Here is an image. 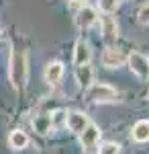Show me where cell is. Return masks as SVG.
I'll return each mask as SVG.
<instances>
[{
  "label": "cell",
  "instance_id": "6da1fadb",
  "mask_svg": "<svg viewBox=\"0 0 149 154\" xmlns=\"http://www.w3.org/2000/svg\"><path fill=\"white\" fill-rule=\"evenodd\" d=\"M27 80V58L25 51L12 49L10 54V82L14 88H21Z\"/></svg>",
  "mask_w": 149,
  "mask_h": 154
},
{
  "label": "cell",
  "instance_id": "7a4b0ae2",
  "mask_svg": "<svg viewBox=\"0 0 149 154\" xmlns=\"http://www.w3.org/2000/svg\"><path fill=\"white\" fill-rule=\"evenodd\" d=\"M86 97H88V101L92 103H112L116 101V88H112L110 84H104V82H94L88 86V91H86Z\"/></svg>",
  "mask_w": 149,
  "mask_h": 154
},
{
  "label": "cell",
  "instance_id": "3957f363",
  "mask_svg": "<svg viewBox=\"0 0 149 154\" xmlns=\"http://www.w3.org/2000/svg\"><path fill=\"white\" fill-rule=\"evenodd\" d=\"M127 62H129V68H131V72L135 76H139L141 80H147L149 78V60L145 56L133 51L131 56H127Z\"/></svg>",
  "mask_w": 149,
  "mask_h": 154
},
{
  "label": "cell",
  "instance_id": "277c9868",
  "mask_svg": "<svg viewBox=\"0 0 149 154\" xmlns=\"http://www.w3.org/2000/svg\"><path fill=\"white\" fill-rule=\"evenodd\" d=\"M88 123H90L88 115H84L80 111H69V113H66V125L69 128V131H74V134H78V136L86 130Z\"/></svg>",
  "mask_w": 149,
  "mask_h": 154
},
{
  "label": "cell",
  "instance_id": "5b68a950",
  "mask_svg": "<svg viewBox=\"0 0 149 154\" xmlns=\"http://www.w3.org/2000/svg\"><path fill=\"white\" fill-rule=\"evenodd\" d=\"M100 128L96 125V123H88L86 125V130L80 134V142L82 146L86 148V150H92V148H96V144L100 142Z\"/></svg>",
  "mask_w": 149,
  "mask_h": 154
},
{
  "label": "cell",
  "instance_id": "8992f818",
  "mask_svg": "<svg viewBox=\"0 0 149 154\" xmlns=\"http://www.w3.org/2000/svg\"><path fill=\"white\" fill-rule=\"evenodd\" d=\"M102 39L110 45L112 41H116V37H118V25L116 21L112 19V14H104L102 17Z\"/></svg>",
  "mask_w": 149,
  "mask_h": 154
},
{
  "label": "cell",
  "instance_id": "52a82bcc",
  "mask_svg": "<svg viewBox=\"0 0 149 154\" xmlns=\"http://www.w3.org/2000/svg\"><path fill=\"white\" fill-rule=\"evenodd\" d=\"M127 62V56L116 48H106V51L102 54V64L106 68H118Z\"/></svg>",
  "mask_w": 149,
  "mask_h": 154
},
{
  "label": "cell",
  "instance_id": "ba28073f",
  "mask_svg": "<svg viewBox=\"0 0 149 154\" xmlns=\"http://www.w3.org/2000/svg\"><path fill=\"white\" fill-rule=\"evenodd\" d=\"M96 21H98V17H96V11L92 6H82L80 11H78V14H76V25L80 29H88Z\"/></svg>",
  "mask_w": 149,
  "mask_h": 154
},
{
  "label": "cell",
  "instance_id": "9c48e42d",
  "mask_svg": "<svg viewBox=\"0 0 149 154\" xmlns=\"http://www.w3.org/2000/svg\"><path fill=\"white\" fill-rule=\"evenodd\" d=\"M90 58H92L90 45L80 39V41L76 43V49H74V64H76V66H84V64L90 62Z\"/></svg>",
  "mask_w": 149,
  "mask_h": 154
},
{
  "label": "cell",
  "instance_id": "30bf717a",
  "mask_svg": "<svg viewBox=\"0 0 149 154\" xmlns=\"http://www.w3.org/2000/svg\"><path fill=\"white\" fill-rule=\"evenodd\" d=\"M63 76V64L61 62H51L45 68V80L49 84H57Z\"/></svg>",
  "mask_w": 149,
  "mask_h": 154
},
{
  "label": "cell",
  "instance_id": "8fae6325",
  "mask_svg": "<svg viewBox=\"0 0 149 154\" xmlns=\"http://www.w3.org/2000/svg\"><path fill=\"white\" fill-rule=\"evenodd\" d=\"M133 140L139 144L149 142V121L147 119H141L133 125Z\"/></svg>",
  "mask_w": 149,
  "mask_h": 154
},
{
  "label": "cell",
  "instance_id": "7c38bea8",
  "mask_svg": "<svg viewBox=\"0 0 149 154\" xmlns=\"http://www.w3.org/2000/svg\"><path fill=\"white\" fill-rule=\"evenodd\" d=\"M33 128L37 134H41V136H47L49 131L53 130V121H51V117L49 115H37V117L33 119Z\"/></svg>",
  "mask_w": 149,
  "mask_h": 154
},
{
  "label": "cell",
  "instance_id": "4fadbf2b",
  "mask_svg": "<svg viewBox=\"0 0 149 154\" xmlns=\"http://www.w3.org/2000/svg\"><path fill=\"white\" fill-rule=\"evenodd\" d=\"M8 144H10V148H14V150H23V148L29 146V136L21 130H14L8 136Z\"/></svg>",
  "mask_w": 149,
  "mask_h": 154
},
{
  "label": "cell",
  "instance_id": "5bb4252c",
  "mask_svg": "<svg viewBox=\"0 0 149 154\" xmlns=\"http://www.w3.org/2000/svg\"><path fill=\"white\" fill-rule=\"evenodd\" d=\"M92 68L88 66V64H84V66H78V82L82 84V86H90L92 84Z\"/></svg>",
  "mask_w": 149,
  "mask_h": 154
},
{
  "label": "cell",
  "instance_id": "9a60e30c",
  "mask_svg": "<svg viewBox=\"0 0 149 154\" xmlns=\"http://www.w3.org/2000/svg\"><path fill=\"white\" fill-rule=\"evenodd\" d=\"M98 154H121V146L116 142H104L98 148Z\"/></svg>",
  "mask_w": 149,
  "mask_h": 154
},
{
  "label": "cell",
  "instance_id": "2e32d148",
  "mask_svg": "<svg viewBox=\"0 0 149 154\" xmlns=\"http://www.w3.org/2000/svg\"><path fill=\"white\" fill-rule=\"evenodd\" d=\"M98 6H100L102 12L112 14V12L116 11V6H118V0H98Z\"/></svg>",
  "mask_w": 149,
  "mask_h": 154
},
{
  "label": "cell",
  "instance_id": "e0dca14e",
  "mask_svg": "<svg viewBox=\"0 0 149 154\" xmlns=\"http://www.w3.org/2000/svg\"><path fill=\"white\" fill-rule=\"evenodd\" d=\"M137 21H139L141 25H149V2H147V4H143V6L139 8Z\"/></svg>",
  "mask_w": 149,
  "mask_h": 154
},
{
  "label": "cell",
  "instance_id": "ac0fdd59",
  "mask_svg": "<svg viewBox=\"0 0 149 154\" xmlns=\"http://www.w3.org/2000/svg\"><path fill=\"white\" fill-rule=\"evenodd\" d=\"M72 2H74V4H82L84 0H72Z\"/></svg>",
  "mask_w": 149,
  "mask_h": 154
},
{
  "label": "cell",
  "instance_id": "d6986e66",
  "mask_svg": "<svg viewBox=\"0 0 149 154\" xmlns=\"http://www.w3.org/2000/svg\"><path fill=\"white\" fill-rule=\"evenodd\" d=\"M118 2H121V0H118Z\"/></svg>",
  "mask_w": 149,
  "mask_h": 154
}]
</instances>
